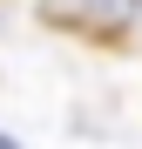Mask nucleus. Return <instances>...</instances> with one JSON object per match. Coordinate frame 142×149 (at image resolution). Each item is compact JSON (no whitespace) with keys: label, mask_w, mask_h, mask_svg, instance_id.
<instances>
[{"label":"nucleus","mask_w":142,"mask_h":149,"mask_svg":"<svg viewBox=\"0 0 142 149\" xmlns=\"http://www.w3.org/2000/svg\"><path fill=\"white\" fill-rule=\"evenodd\" d=\"M41 14L54 20V27H102V34H115V27H129L135 20V0H41Z\"/></svg>","instance_id":"f257e3e1"},{"label":"nucleus","mask_w":142,"mask_h":149,"mask_svg":"<svg viewBox=\"0 0 142 149\" xmlns=\"http://www.w3.org/2000/svg\"><path fill=\"white\" fill-rule=\"evenodd\" d=\"M0 149H14V142H7V136H0Z\"/></svg>","instance_id":"f03ea898"}]
</instances>
